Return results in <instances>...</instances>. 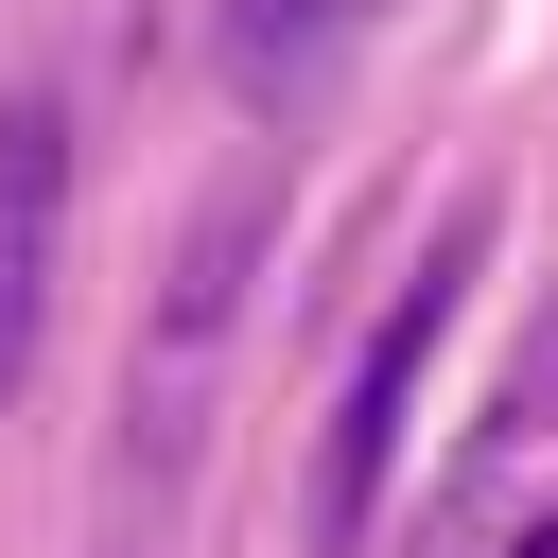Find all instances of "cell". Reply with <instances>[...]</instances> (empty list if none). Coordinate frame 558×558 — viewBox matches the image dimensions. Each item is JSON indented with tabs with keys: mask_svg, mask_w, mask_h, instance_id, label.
I'll return each instance as SVG.
<instances>
[{
	"mask_svg": "<svg viewBox=\"0 0 558 558\" xmlns=\"http://www.w3.org/2000/svg\"><path fill=\"white\" fill-rule=\"evenodd\" d=\"M471 262H488V209H453V227H436V262H418V296L366 331V366H349V401H331V436H314V558H366L384 471H401V401H418V366H436V331H453Z\"/></svg>",
	"mask_w": 558,
	"mask_h": 558,
	"instance_id": "obj_1",
	"label": "cell"
},
{
	"mask_svg": "<svg viewBox=\"0 0 558 558\" xmlns=\"http://www.w3.org/2000/svg\"><path fill=\"white\" fill-rule=\"evenodd\" d=\"M349 17H366V0H227V17H209V52H227V87L279 122V105H314V87L349 70Z\"/></svg>",
	"mask_w": 558,
	"mask_h": 558,
	"instance_id": "obj_2",
	"label": "cell"
},
{
	"mask_svg": "<svg viewBox=\"0 0 558 558\" xmlns=\"http://www.w3.org/2000/svg\"><path fill=\"white\" fill-rule=\"evenodd\" d=\"M506 558H558V523H523V541H506Z\"/></svg>",
	"mask_w": 558,
	"mask_h": 558,
	"instance_id": "obj_5",
	"label": "cell"
},
{
	"mask_svg": "<svg viewBox=\"0 0 558 558\" xmlns=\"http://www.w3.org/2000/svg\"><path fill=\"white\" fill-rule=\"evenodd\" d=\"M0 227H17V244H52V227H70V105H52V87H17V105H0Z\"/></svg>",
	"mask_w": 558,
	"mask_h": 558,
	"instance_id": "obj_3",
	"label": "cell"
},
{
	"mask_svg": "<svg viewBox=\"0 0 558 558\" xmlns=\"http://www.w3.org/2000/svg\"><path fill=\"white\" fill-rule=\"evenodd\" d=\"M35 279H52V244H17V227H0V384L35 366Z\"/></svg>",
	"mask_w": 558,
	"mask_h": 558,
	"instance_id": "obj_4",
	"label": "cell"
}]
</instances>
